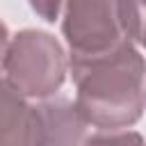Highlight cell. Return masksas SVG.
Instances as JSON below:
<instances>
[{
    "instance_id": "cell-1",
    "label": "cell",
    "mask_w": 146,
    "mask_h": 146,
    "mask_svg": "<svg viewBox=\"0 0 146 146\" xmlns=\"http://www.w3.org/2000/svg\"><path fill=\"white\" fill-rule=\"evenodd\" d=\"M75 107L100 130H128L146 110V57L125 43L91 59H68Z\"/></svg>"
},
{
    "instance_id": "cell-2",
    "label": "cell",
    "mask_w": 146,
    "mask_h": 146,
    "mask_svg": "<svg viewBox=\"0 0 146 146\" xmlns=\"http://www.w3.org/2000/svg\"><path fill=\"white\" fill-rule=\"evenodd\" d=\"M5 80L30 100L52 98L68 73V55L55 34L43 30H21L9 39L5 62Z\"/></svg>"
},
{
    "instance_id": "cell-3",
    "label": "cell",
    "mask_w": 146,
    "mask_h": 146,
    "mask_svg": "<svg viewBox=\"0 0 146 146\" xmlns=\"http://www.w3.org/2000/svg\"><path fill=\"white\" fill-rule=\"evenodd\" d=\"M59 18L68 59H91L132 43L121 23L119 0H66Z\"/></svg>"
},
{
    "instance_id": "cell-4",
    "label": "cell",
    "mask_w": 146,
    "mask_h": 146,
    "mask_svg": "<svg viewBox=\"0 0 146 146\" xmlns=\"http://www.w3.org/2000/svg\"><path fill=\"white\" fill-rule=\"evenodd\" d=\"M0 146H46L39 105L0 78Z\"/></svg>"
},
{
    "instance_id": "cell-5",
    "label": "cell",
    "mask_w": 146,
    "mask_h": 146,
    "mask_svg": "<svg viewBox=\"0 0 146 146\" xmlns=\"http://www.w3.org/2000/svg\"><path fill=\"white\" fill-rule=\"evenodd\" d=\"M43 119L46 146H80L89 137V123L82 119L73 100L57 96L39 103Z\"/></svg>"
},
{
    "instance_id": "cell-6",
    "label": "cell",
    "mask_w": 146,
    "mask_h": 146,
    "mask_svg": "<svg viewBox=\"0 0 146 146\" xmlns=\"http://www.w3.org/2000/svg\"><path fill=\"white\" fill-rule=\"evenodd\" d=\"M80 146H146V141L135 130H103L89 135Z\"/></svg>"
},
{
    "instance_id": "cell-7",
    "label": "cell",
    "mask_w": 146,
    "mask_h": 146,
    "mask_svg": "<svg viewBox=\"0 0 146 146\" xmlns=\"http://www.w3.org/2000/svg\"><path fill=\"white\" fill-rule=\"evenodd\" d=\"M27 2H30L32 11L39 18H43L48 23H55L62 16V9H64V2L66 0H27Z\"/></svg>"
},
{
    "instance_id": "cell-8",
    "label": "cell",
    "mask_w": 146,
    "mask_h": 146,
    "mask_svg": "<svg viewBox=\"0 0 146 146\" xmlns=\"http://www.w3.org/2000/svg\"><path fill=\"white\" fill-rule=\"evenodd\" d=\"M9 30L7 25L0 21V73H2V62H5V52H7V46H9Z\"/></svg>"
},
{
    "instance_id": "cell-9",
    "label": "cell",
    "mask_w": 146,
    "mask_h": 146,
    "mask_svg": "<svg viewBox=\"0 0 146 146\" xmlns=\"http://www.w3.org/2000/svg\"><path fill=\"white\" fill-rule=\"evenodd\" d=\"M135 43H137V46H141V48L146 50V16H144V21H141V25H139V32H137Z\"/></svg>"
}]
</instances>
